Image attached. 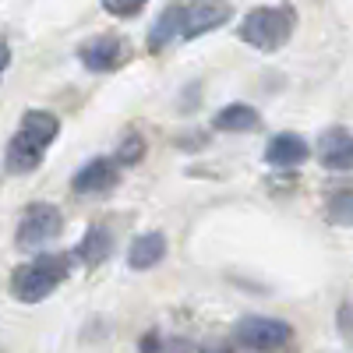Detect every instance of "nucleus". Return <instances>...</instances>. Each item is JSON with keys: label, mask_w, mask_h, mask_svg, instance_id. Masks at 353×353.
Here are the masks:
<instances>
[{"label": "nucleus", "mask_w": 353, "mask_h": 353, "mask_svg": "<svg viewBox=\"0 0 353 353\" xmlns=\"http://www.w3.org/2000/svg\"><path fill=\"white\" fill-rule=\"evenodd\" d=\"M57 131H61V121L50 110H28L8 145V170L11 173L36 170L50 149V141L57 138Z\"/></svg>", "instance_id": "1"}, {"label": "nucleus", "mask_w": 353, "mask_h": 353, "mask_svg": "<svg viewBox=\"0 0 353 353\" xmlns=\"http://www.w3.org/2000/svg\"><path fill=\"white\" fill-rule=\"evenodd\" d=\"M329 219L332 223H353V188L329 194Z\"/></svg>", "instance_id": "15"}, {"label": "nucleus", "mask_w": 353, "mask_h": 353, "mask_svg": "<svg viewBox=\"0 0 353 353\" xmlns=\"http://www.w3.org/2000/svg\"><path fill=\"white\" fill-rule=\"evenodd\" d=\"M201 353H233L230 346H212V350H201Z\"/></svg>", "instance_id": "20"}, {"label": "nucleus", "mask_w": 353, "mask_h": 353, "mask_svg": "<svg viewBox=\"0 0 353 353\" xmlns=\"http://www.w3.org/2000/svg\"><path fill=\"white\" fill-rule=\"evenodd\" d=\"M68 272H71V254H39L14 269L11 293L21 304H39L68 279Z\"/></svg>", "instance_id": "2"}, {"label": "nucleus", "mask_w": 353, "mask_h": 353, "mask_svg": "<svg viewBox=\"0 0 353 353\" xmlns=\"http://www.w3.org/2000/svg\"><path fill=\"white\" fill-rule=\"evenodd\" d=\"M339 332L353 336V307H350V304H346V307H339Z\"/></svg>", "instance_id": "18"}, {"label": "nucleus", "mask_w": 353, "mask_h": 353, "mask_svg": "<svg viewBox=\"0 0 353 353\" xmlns=\"http://www.w3.org/2000/svg\"><path fill=\"white\" fill-rule=\"evenodd\" d=\"M233 14V4L230 0H188L181 8V36L184 39H198L212 28L226 25Z\"/></svg>", "instance_id": "6"}, {"label": "nucleus", "mask_w": 353, "mask_h": 353, "mask_svg": "<svg viewBox=\"0 0 353 353\" xmlns=\"http://www.w3.org/2000/svg\"><path fill=\"white\" fill-rule=\"evenodd\" d=\"M314 152H318V163L325 170L346 173V170H353V134L343 131V128H329L325 134L318 138Z\"/></svg>", "instance_id": "7"}, {"label": "nucleus", "mask_w": 353, "mask_h": 353, "mask_svg": "<svg viewBox=\"0 0 353 353\" xmlns=\"http://www.w3.org/2000/svg\"><path fill=\"white\" fill-rule=\"evenodd\" d=\"M237 343H244L248 350H279L293 339V329L279 318H265V314H248L237 321V329H233Z\"/></svg>", "instance_id": "5"}, {"label": "nucleus", "mask_w": 353, "mask_h": 353, "mask_svg": "<svg viewBox=\"0 0 353 353\" xmlns=\"http://www.w3.org/2000/svg\"><path fill=\"white\" fill-rule=\"evenodd\" d=\"M110 248H113L110 230H106V226H92V230H88L85 237L78 241V248H74L71 258H78V261H85V265H99L103 258H110Z\"/></svg>", "instance_id": "13"}, {"label": "nucleus", "mask_w": 353, "mask_h": 353, "mask_svg": "<svg viewBox=\"0 0 353 353\" xmlns=\"http://www.w3.org/2000/svg\"><path fill=\"white\" fill-rule=\"evenodd\" d=\"M307 156H311V145L301 134H293V131L276 134L269 141V149H265V163L269 166H301Z\"/></svg>", "instance_id": "10"}, {"label": "nucleus", "mask_w": 353, "mask_h": 353, "mask_svg": "<svg viewBox=\"0 0 353 353\" xmlns=\"http://www.w3.org/2000/svg\"><path fill=\"white\" fill-rule=\"evenodd\" d=\"M145 152V145H141V138L138 134H131L128 141H124V149H121V156H117V163H138V156Z\"/></svg>", "instance_id": "17"}, {"label": "nucleus", "mask_w": 353, "mask_h": 353, "mask_svg": "<svg viewBox=\"0 0 353 353\" xmlns=\"http://www.w3.org/2000/svg\"><path fill=\"white\" fill-rule=\"evenodd\" d=\"M78 57L88 71H117L124 64V43L117 36H96L78 50Z\"/></svg>", "instance_id": "8"}, {"label": "nucleus", "mask_w": 353, "mask_h": 353, "mask_svg": "<svg viewBox=\"0 0 353 353\" xmlns=\"http://www.w3.org/2000/svg\"><path fill=\"white\" fill-rule=\"evenodd\" d=\"M258 124H261V117H258V110L248 106V103H230V106H223V110L216 113V121H212L216 131H230V134H248V131H254Z\"/></svg>", "instance_id": "12"}, {"label": "nucleus", "mask_w": 353, "mask_h": 353, "mask_svg": "<svg viewBox=\"0 0 353 353\" xmlns=\"http://www.w3.org/2000/svg\"><path fill=\"white\" fill-rule=\"evenodd\" d=\"M8 64H11V46L0 39V78H4V71H8Z\"/></svg>", "instance_id": "19"}, {"label": "nucleus", "mask_w": 353, "mask_h": 353, "mask_svg": "<svg viewBox=\"0 0 353 353\" xmlns=\"http://www.w3.org/2000/svg\"><path fill=\"white\" fill-rule=\"evenodd\" d=\"M113 184H117V163L106 159V156L85 163V166L74 173V181H71V188H74L78 194H99V191H110Z\"/></svg>", "instance_id": "9"}, {"label": "nucleus", "mask_w": 353, "mask_h": 353, "mask_svg": "<svg viewBox=\"0 0 353 353\" xmlns=\"http://www.w3.org/2000/svg\"><path fill=\"white\" fill-rule=\"evenodd\" d=\"M166 258V237L163 233H141V237H134V244L128 248V265L131 269H152V265H159Z\"/></svg>", "instance_id": "11"}, {"label": "nucleus", "mask_w": 353, "mask_h": 353, "mask_svg": "<svg viewBox=\"0 0 353 353\" xmlns=\"http://www.w3.org/2000/svg\"><path fill=\"white\" fill-rule=\"evenodd\" d=\"M103 8L117 18H134L145 8V0H103Z\"/></svg>", "instance_id": "16"}, {"label": "nucleus", "mask_w": 353, "mask_h": 353, "mask_svg": "<svg viewBox=\"0 0 353 353\" xmlns=\"http://www.w3.org/2000/svg\"><path fill=\"white\" fill-rule=\"evenodd\" d=\"M293 25H297L293 8H258L241 21V39L254 50L272 53L293 36Z\"/></svg>", "instance_id": "3"}, {"label": "nucleus", "mask_w": 353, "mask_h": 353, "mask_svg": "<svg viewBox=\"0 0 353 353\" xmlns=\"http://www.w3.org/2000/svg\"><path fill=\"white\" fill-rule=\"evenodd\" d=\"M173 36H181V8H166L159 14V21L152 25V50H163Z\"/></svg>", "instance_id": "14"}, {"label": "nucleus", "mask_w": 353, "mask_h": 353, "mask_svg": "<svg viewBox=\"0 0 353 353\" xmlns=\"http://www.w3.org/2000/svg\"><path fill=\"white\" fill-rule=\"evenodd\" d=\"M61 230H64L61 209H57V205L39 201V205H28V209H25L14 241H18V248H25V251H36V248H43V244H50V241L61 237Z\"/></svg>", "instance_id": "4"}]
</instances>
